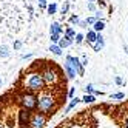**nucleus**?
I'll return each instance as SVG.
<instances>
[{"mask_svg":"<svg viewBox=\"0 0 128 128\" xmlns=\"http://www.w3.org/2000/svg\"><path fill=\"white\" fill-rule=\"evenodd\" d=\"M46 122H48V116L46 114L36 111V113H31V116H30L28 126L30 128H45Z\"/></svg>","mask_w":128,"mask_h":128,"instance_id":"nucleus-5","label":"nucleus"},{"mask_svg":"<svg viewBox=\"0 0 128 128\" xmlns=\"http://www.w3.org/2000/svg\"><path fill=\"white\" fill-rule=\"evenodd\" d=\"M19 128H30V126H19Z\"/></svg>","mask_w":128,"mask_h":128,"instance_id":"nucleus-42","label":"nucleus"},{"mask_svg":"<svg viewBox=\"0 0 128 128\" xmlns=\"http://www.w3.org/2000/svg\"><path fill=\"white\" fill-rule=\"evenodd\" d=\"M93 46V50L96 51V52H100L104 48H105V37L102 36V32H97V37H96V42L91 45Z\"/></svg>","mask_w":128,"mask_h":128,"instance_id":"nucleus-8","label":"nucleus"},{"mask_svg":"<svg viewBox=\"0 0 128 128\" xmlns=\"http://www.w3.org/2000/svg\"><path fill=\"white\" fill-rule=\"evenodd\" d=\"M3 126H5V125H3V122H2V120H0V128H3Z\"/></svg>","mask_w":128,"mask_h":128,"instance_id":"nucleus-40","label":"nucleus"},{"mask_svg":"<svg viewBox=\"0 0 128 128\" xmlns=\"http://www.w3.org/2000/svg\"><path fill=\"white\" fill-rule=\"evenodd\" d=\"M91 30H94L96 32H102V31L105 30V20H104V19L96 20V22H94V25L91 26Z\"/></svg>","mask_w":128,"mask_h":128,"instance_id":"nucleus-13","label":"nucleus"},{"mask_svg":"<svg viewBox=\"0 0 128 128\" xmlns=\"http://www.w3.org/2000/svg\"><path fill=\"white\" fill-rule=\"evenodd\" d=\"M74 43V39H71V37H68V36H65L63 34V37H60V40H59V46L63 50V48H68V46H71V45Z\"/></svg>","mask_w":128,"mask_h":128,"instance_id":"nucleus-10","label":"nucleus"},{"mask_svg":"<svg viewBox=\"0 0 128 128\" xmlns=\"http://www.w3.org/2000/svg\"><path fill=\"white\" fill-rule=\"evenodd\" d=\"M68 22H70L71 26H77L79 22H80V19H79V16H77V14H72V16L70 17V20H68Z\"/></svg>","mask_w":128,"mask_h":128,"instance_id":"nucleus-21","label":"nucleus"},{"mask_svg":"<svg viewBox=\"0 0 128 128\" xmlns=\"http://www.w3.org/2000/svg\"><path fill=\"white\" fill-rule=\"evenodd\" d=\"M63 71H65V74H66V77H68V79H74V77L77 76V71L72 68L66 60H65V63H63Z\"/></svg>","mask_w":128,"mask_h":128,"instance_id":"nucleus-9","label":"nucleus"},{"mask_svg":"<svg viewBox=\"0 0 128 128\" xmlns=\"http://www.w3.org/2000/svg\"><path fill=\"white\" fill-rule=\"evenodd\" d=\"M30 116H31V113H30V111H25V110H22V108H20L19 116H17V124H19V126H28Z\"/></svg>","mask_w":128,"mask_h":128,"instance_id":"nucleus-7","label":"nucleus"},{"mask_svg":"<svg viewBox=\"0 0 128 128\" xmlns=\"http://www.w3.org/2000/svg\"><path fill=\"white\" fill-rule=\"evenodd\" d=\"M65 60L77 71V76H85V66L80 63V59L77 56H71V54H70V56L65 57Z\"/></svg>","mask_w":128,"mask_h":128,"instance_id":"nucleus-6","label":"nucleus"},{"mask_svg":"<svg viewBox=\"0 0 128 128\" xmlns=\"http://www.w3.org/2000/svg\"><path fill=\"white\" fill-rule=\"evenodd\" d=\"M82 102L86 104V105H88V104H94V102H96V96H94V94H86V93H85V96L82 97Z\"/></svg>","mask_w":128,"mask_h":128,"instance_id":"nucleus-17","label":"nucleus"},{"mask_svg":"<svg viewBox=\"0 0 128 128\" xmlns=\"http://www.w3.org/2000/svg\"><path fill=\"white\" fill-rule=\"evenodd\" d=\"M96 37H97V32H96L94 30H90V31L85 34V43H88L90 46H91V45L96 42Z\"/></svg>","mask_w":128,"mask_h":128,"instance_id":"nucleus-12","label":"nucleus"},{"mask_svg":"<svg viewBox=\"0 0 128 128\" xmlns=\"http://www.w3.org/2000/svg\"><path fill=\"white\" fill-rule=\"evenodd\" d=\"M114 84H116V85H125V82H124V79H122L120 76H116V77H114Z\"/></svg>","mask_w":128,"mask_h":128,"instance_id":"nucleus-29","label":"nucleus"},{"mask_svg":"<svg viewBox=\"0 0 128 128\" xmlns=\"http://www.w3.org/2000/svg\"><path fill=\"white\" fill-rule=\"evenodd\" d=\"M124 50H125V52L128 54V45H124Z\"/></svg>","mask_w":128,"mask_h":128,"instance_id":"nucleus-39","label":"nucleus"},{"mask_svg":"<svg viewBox=\"0 0 128 128\" xmlns=\"http://www.w3.org/2000/svg\"><path fill=\"white\" fill-rule=\"evenodd\" d=\"M62 37V34H50V39H51V43H59Z\"/></svg>","mask_w":128,"mask_h":128,"instance_id":"nucleus-23","label":"nucleus"},{"mask_svg":"<svg viewBox=\"0 0 128 128\" xmlns=\"http://www.w3.org/2000/svg\"><path fill=\"white\" fill-rule=\"evenodd\" d=\"M39 5H40V8H42V10H46L48 2H46V0H39Z\"/></svg>","mask_w":128,"mask_h":128,"instance_id":"nucleus-32","label":"nucleus"},{"mask_svg":"<svg viewBox=\"0 0 128 128\" xmlns=\"http://www.w3.org/2000/svg\"><path fill=\"white\" fill-rule=\"evenodd\" d=\"M63 34L68 36V37H71V39H74V36H76V30L72 28V26H66V28L63 30Z\"/></svg>","mask_w":128,"mask_h":128,"instance_id":"nucleus-20","label":"nucleus"},{"mask_svg":"<svg viewBox=\"0 0 128 128\" xmlns=\"http://www.w3.org/2000/svg\"><path fill=\"white\" fill-rule=\"evenodd\" d=\"M46 12L50 14V16H54V14H57V3H50L48 6H46Z\"/></svg>","mask_w":128,"mask_h":128,"instance_id":"nucleus-18","label":"nucleus"},{"mask_svg":"<svg viewBox=\"0 0 128 128\" xmlns=\"http://www.w3.org/2000/svg\"><path fill=\"white\" fill-rule=\"evenodd\" d=\"M22 46H23V42L22 40H16L14 42V51H20Z\"/></svg>","mask_w":128,"mask_h":128,"instance_id":"nucleus-25","label":"nucleus"},{"mask_svg":"<svg viewBox=\"0 0 128 128\" xmlns=\"http://www.w3.org/2000/svg\"><path fill=\"white\" fill-rule=\"evenodd\" d=\"M23 86L26 91H32L36 94H39L40 91L48 88L39 70H31L23 76Z\"/></svg>","mask_w":128,"mask_h":128,"instance_id":"nucleus-2","label":"nucleus"},{"mask_svg":"<svg viewBox=\"0 0 128 128\" xmlns=\"http://www.w3.org/2000/svg\"><path fill=\"white\" fill-rule=\"evenodd\" d=\"M96 20H99V19H96L94 16H90V17H86V23H88V26H93Z\"/></svg>","mask_w":128,"mask_h":128,"instance_id":"nucleus-26","label":"nucleus"},{"mask_svg":"<svg viewBox=\"0 0 128 128\" xmlns=\"http://www.w3.org/2000/svg\"><path fill=\"white\" fill-rule=\"evenodd\" d=\"M77 26H80V28H88V23H86V20H80Z\"/></svg>","mask_w":128,"mask_h":128,"instance_id":"nucleus-35","label":"nucleus"},{"mask_svg":"<svg viewBox=\"0 0 128 128\" xmlns=\"http://www.w3.org/2000/svg\"><path fill=\"white\" fill-rule=\"evenodd\" d=\"M0 85H2V79H0Z\"/></svg>","mask_w":128,"mask_h":128,"instance_id":"nucleus-43","label":"nucleus"},{"mask_svg":"<svg viewBox=\"0 0 128 128\" xmlns=\"http://www.w3.org/2000/svg\"><path fill=\"white\" fill-rule=\"evenodd\" d=\"M50 52H51V54H54L56 57H60L62 54H63V50L59 46L57 43H51V45H50Z\"/></svg>","mask_w":128,"mask_h":128,"instance_id":"nucleus-14","label":"nucleus"},{"mask_svg":"<svg viewBox=\"0 0 128 128\" xmlns=\"http://www.w3.org/2000/svg\"><path fill=\"white\" fill-rule=\"evenodd\" d=\"M57 105H59V97L54 94V91L43 90L37 94V106H36V111L43 113L46 116H51L57 110Z\"/></svg>","mask_w":128,"mask_h":128,"instance_id":"nucleus-1","label":"nucleus"},{"mask_svg":"<svg viewBox=\"0 0 128 128\" xmlns=\"http://www.w3.org/2000/svg\"><path fill=\"white\" fill-rule=\"evenodd\" d=\"M110 97H111L113 100H120V99L125 97V93H114V94H111Z\"/></svg>","mask_w":128,"mask_h":128,"instance_id":"nucleus-24","label":"nucleus"},{"mask_svg":"<svg viewBox=\"0 0 128 128\" xmlns=\"http://www.w3.org/2000/svg\"><path fill=\"white\" fill-rule=\"evenodd\" d=\"M80 63H82L84 66H86V65H88V57H86V56H82V57H80Z\"/></svg>","mask_w":128,"mask_h":128,"instance_id":"nucleus-34","label":"nucleus"},{"mask_svg":"<svg viewBox=\"0 0 128 128\" xmlns=\"http://www.w3.org/2000/svg\"><path fill=\"white\" fill-rule=\"evenodd\" d=\"M80 102H82V99H79V97H72V99H71V102L66 105V108H65V111H63V113H70L71 110H72V108H76Z\"/></svg>","mask_w":128,"mask_h":128,"instance_id":"nucleus-15","label":"nucleus"},{"mask_svg":"<svg viewBox=\"0 0 128 128\" xmlns=\"http://www.w3.org/2000/svg\"><path fill=\"white\" fill-rule=\"evenodd\" d=\"M93 94H94L96 97H97V96H104V91H100V90H94V93H93Z\"/></svg>","mask_w":128,"mask_h":128,"instance_id":"nucleus-36","label":"nucleus"},{"mask_svg":"<svg viewBox=\"0 0 128 128\" xmlns=\"http://www.w3.org/2000/svg\"><path fill=\"white\" fill-rule=\"evenodd\" d=\"M102 16H104L102 14V10H96L94 11V17H96V19H102Z\"/></svg>","mask_w":128,"mask_h":128,"instance_id":"nucleus-33","label":"nucleus"},{"mask_svg":"<svg viewBox=\"0 0 128 128\" xmlns=\"http://www.w3.org/2000/svg\"><path fill=\"white\" fill-rule=\"evenodd\" d=\"M17 104L20 105L22 110L25 111H36V106H37V94L32 93V91H22V93L17 96Z\"/></svg>","mask_w":128,"mask_h":128,"instance_id":"nucleus-4","label":"nucleus"},{"mask_svg":"<svg viewBox=\"0 0 128 128\" xmlns=\"http://www.w3.org/2000/svg\"><path fill=\"white\" fill-rule=\"evenodd\" d=\"M50 34H63V26L60 22H52L50 26Z\"/></svg>","mask_w":128,"mask_h":128,"instance_id":"nucleus-11","label":"nucleus"},{"mask_svg":"<svg viewBox=\"0 0 128 128\" xmlns=\"http://www.w3.org/2000/svg\"><path fill=\"white\" fill-rule=\"evenodd\" d=\"M39 71H40V74H42V77L45 80V84H46V86H57L60 84V71L57 70L56 65L46 62Z\"/></svg>","mask_w":128,"mask_h":128,"instance_id":"nucleus-3","label":"nucleus"},{"mask_svg":"<svg viewBox=\"0 0 128 128\" xmlns=\"http://www.w3.org/2000/svg\"><path fill=\"white\" fill-rule=\"evenodd\" d=\"M74 42H76V45H82V43H85V34H82V32H76V36H74Z\"/></svg>","mask_w":128,"mask_h":128,"instance_id":"nucleus-19","label":"nucleus"},{"mask_svg":"<svg viewBox=\"0 0 128 128\" xmlns=\"http://www.w3.org/2000/svg\"><path fill=\"white\" fill-rule=\"evenodd\" d=\"M86 2H94V3H96V0H86Z\"/></svg>","mask_w":128,"mask_h":128,"instance_id":"nucleus-41","label":"nucleus"},{"mask_svg":"<svg viewBox=\"0 0 128 128\" xmlns=\"http://www.w3.org/2000/svg\"><path fill=\"white\" fill-rule=\"evenodd\" d=\"M85 93H86V94H93V93H94V85L88 84V85L85 86Z\"/></svg>","mask_w":128,"mask_h":128,"instance_id":"nucleus-27","label":"nucleus"},{"mask_svg":"<svg viewBox=\"0 0 128 128\" xmlns=\"http://www.w3.org/2000/svg\"><path fill=\"white\" fill-rule=\"evenodd\" d=\"M68 11H70V2L66 0V2H63V5H62V8H60V14L65 16V14H68Z\"/></svg>","mask_w":128,"mask_h":128,"instance_id":"nucleus-22","label":"nucleus"},{"mask_svg":"<svg viewBox=\"0 0 128 128\" xmlns=\"http://www.w3.org/2000/svg\"><path fill=\"white\" fill-rule=\"evenodd\" d=\"M74 96H76V86H71V88H70V91H68V97H70V99H72Z\"/></svg>","mask_w":128,"mask_h":128,"instance_id":"nucleus-31","label":"nucleus"},{"mask_svg":"<svg viewBox=\"0 0 128 128\" xmlns=\"http://www.w3.org/2000/svg\"><path fill=\"white\" fill-rule=\"evenodd\" d=\"M30 57H32L31 52H30V54H23V56H22V60H26V59H30Z\"/></svg>","mask_w":128,"mask_h":128,"instance_id":"nucleus-37","label":"nucleus"},{"mask_svg":"<svg viewBox=\"0 0 128 128\" xmlns=\"http://www.w3.org/2000/svg\"><path fill=\"white\" fill-rule=\"evenodd\" d=\"M96 3H97V6L100 8V10H102V8H106V6H108L105 0H96Z\"/></svg>","mask_w":128,"mask_h":128,"instance_id":"nucleus-30","label":"nucleus"},{"mask_svg":"<svg viewBox=\"0 0 128 128\" xmlns=\"http://www.w3.org/2000/svg\"><path fill=\"white\" fill-rule=\"evenodd\" d=\"M97 10V6H96V3L94 2H88V11H91V12H94Z\"/></svg>","mask_w":128,"mask_h":128,"instance_id":"nucleus-28","label":"nucleus"},{"mask_svg":"<svg viewBox=\"0 0 128 128\" xmlns=\"http://www.w3.org/2000/svg\"><path fill=\"white\" fill-rule=\"evenodd\" d=\"M11 56V51H10V46H6V45H0V57H10Z\"/></svg>","mask_w":128,"mask_h":128,"instance_id":"nucleus-16","label":"nucleus"},{"mask_svg":"<svg viewBox=\"0 0 128 128\" xmlns=\"http://www.w3.org/2000/svg\"><path fill=\"white\" fill-rule=\"evenodd\" d=\"M122 126H124V128H128V117H126L125 120L122 122Z\"/></svg>","mask_w":128,"mask_h":128,"instance_id":"nucleus-38","label":"nucleus"}]
</instances>
